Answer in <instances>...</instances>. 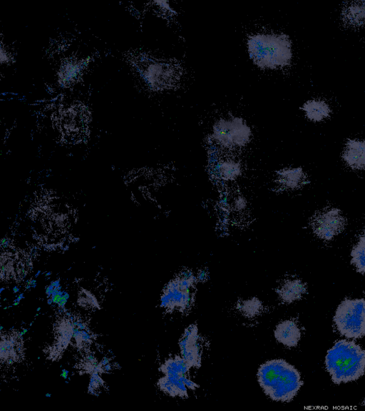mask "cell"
Segmentation results:
<instances>
[{
	"mask_svg": "<svg viewBox=\"0 0 365 411\" xmlns=\"http://www.w3.org/2000/svg\"><path fill=\"white\" fill-rule=\"evenodd\" d=\"M261 387L275 401L289 402L303 385L299 372L282 359L265 362L257 372Z\"/></svg>",
	"mask_w": 365,
	"mask_h": 411,
	"instance_id": "obj_1",
	"label": "cell"
},
{
	"mask_svg": "<svg viewBox=\"0 0 365 411\" xmlns=\"http://www.w3.org/2000/svg\"><path fill=\"white\" fill-rule=\"evenodd\" d=\"M325 366L334 384L355 381L365 372V350L354 341L339 340L328 350Z\"/></svg>",
	"mask_w": 365,
	"mask_h": 411,
	"instance_id": "obj_2",
	"label": "cell"
},
{
	"mask_svg": "<svg viewBox=\"0 0 365 411\" xmlns=\"http://www.w3.org/2000/svg\"><path fill=\"white\" fill-rule=\"evenodd\" d=\"M247 44L250 59L261 68L279 69L292 61V41L287 34H254L249 36Z\"/></svg>",
	"mask_w": 365,
	"mask_h": 411,
	"instance_id": "obj_3",
	"label": "cell"
},
{
	"mask_svg": "<svg viewBox=\"0 0 365 411\" xmlns=\"http://www.w3.org/2000/svg\"><path fill=\"white\" fill-rule=\"evenodd\" d=\"M137 68L147 84L155 91L178 86L182 75L180 63L151 56L140 57Z\"/></svg>",
	"mask_w": 365,
	"mask_h": 411,
	"instance_id": "obj_4",
	"label": "cell"
},
{
	"mask_svg": "<svg viewBox=\"0 0 365 411\" xmlns=\"http://www.w3.org/2000/svg\"><path fill=\"white\" fill-rule=\"evenodd\" d=\"M338 332L347 338L365 335V300L345 298L336 308L333 318Z\"/></svg>",
	"mask_w": 365,
	"mask_h": 411,
	"instance_id": "obj_5",
	"label": "cell"
},
{
	"mask_svg": "<svg viewBox=\"0 0 365 411\" xmlns=\"http://www.w3.org/2000/svg\"><path fill=\"white\" fill-rule=\"evenodd\" d=\"M251 136L250 128L239 117L222 118L213 126L214 141L225 148L243 147L248 143Z\"/></svg>",
	"mask_w": 365,
	"mask_h": 411,
	"instance_id": "obj_6",
	"label": "cell"
},
{
	"mask_svg": "<svg viewBox=\"0 0 365 411\" xmlns=\"http://www.w3.org/2000/svg\"><path fill=\"white\" fill-rule=\"evenodd\" d=\"M195 278L185 273L170 281L160 297V306L168 310H186L192 302L191 289Z\"/></svg>",
	"mask_w": 365,
	"mask_h": 411,
	"instance_id": "obj_7",
	"label": "cell"
},
{
	"mask_svg": "<svg viewBox=\"0 0 365 411\" xmlns=\"http://www.w3.org/2000/svg\"><path fill=\"white\" fill-rule=\"evenodd\" d=\"M346 219L336 208H327L317 211L311 219L314 234L322 240H330L343 231Z\"/></svg>",
	"mask_w": 365,
	"mask_h": 411,
	"instance_id": "obj_8",
	"label": "cell"
},
{
	"mask_svg": "<svg viewBox=\"0 0 365 411\" xmlns=\"http://www.w3.org/2000/svg\"><path fill=\"white\" fill-rule=\"evenodd\" d=\"M181 356L190 367H199L201 362V348L197 328L191 325L185 330L179 341Z\"/></svg>",
	"mask_w": 365,
	"mask_h": 411,
	"instance_id": "obj_9",
	"label": "cell"
},
{
	"mask_svg": "<svg viewBox=\"0 0 365 411\" xmlns=\"http://www.w3.org/2000/svg\"><path fill=\"white\" fill-rule=\"evenodd\" d=\"M88 117L89 113L84 106L73 104L60 111L58 119L62 128L77 131L86 128Z\"/></svg>",
	"mask_w": 365,
	"mask_h": 411,
	"instance_id": "obj_10",
	"label": "cell"
},
{
	"mask_svg": "<svg viewBox=\"0 0 365 411\" xmlns=\"http://www.w3.org/2000/svg\"><path fill=\"white\" fill-rule=\"evenodd\" d=\"M342 158L352 169H365V140L349 138L342 153Z\"/></svg>",
	"mask_w": 365,
	"mask_h": 411,
	"instance_id": "obj_11",
	"label": "cell"
},
{
	"mask_svg": "<svg viewBox=\"0 0 365 411\" xmlns=\"http://www.w3.org/2000/svg\"><path fill=\"white\" fill-rule=\"evenodd\" d=\"M274 336L284 345L293 347L297 345L301 338V330L295 321L285 320L276 326Z\"/></svg>",
	"mask_w": 365,
	"mask_h": 411,
	"instance_id": "obj_12",
	"label": "cell"
},
{
	"mask_svg": "<svg viewBox=\"0 0 365 411\" xmlns=\"http://www.w3.org/2000/svg\"><path fill=\"white\" fill-rule=\"evenodd\" d=\"M341 19L348 26L365 27V1L349 2L341 10Z\"/></svg>",
	"mask_w": 365,
	"mask_h": 411,
	"instance_id": "obj_13",
	"label": "cell"
},
{
	"mask_svg": "<svg viewBox=\"0 0 365 411\" xmlns=\"http://www.w3.org/2000/svg\"><path fill=\"white\" fill-rule=\"evenodd\" d=\"M306 117L312 121L320 122L329 118L331 108L329 104L320 98H312L307 101L302 106Z\"/></svg>",
	"mask_w": 365,
	"mask_h": 411,
	"instance_id": "obj_14",
	"label": "cell"
},
{
	"mask_svg": "<svg viewBox=\"0 0 365 411\" xmlns=\"http://www.w3.org/2000/svg\"><path fill=\"white\" fill-rule=\"evenodd\" d=\"M187 376H174L164 375L158 381V385L163 392L173 396L186 397L187 396V387L185 383Z\"/></svg>",
	"mask_w": 365,
	"mask_h": 411,
	"instance_id": "obj_15",
	"label": "cell"
},
{
	"mask_svg": "<svg viewBox=\"0 0 365 411\" xmlns=\"http://www.w3.org/2000/svg\"><path fill=\"white\" fill-rule=\"evenodd\" d=\"M306 291V284L299 279H294L285 281L277 292L284 303H291L301 299Z\"/></svg>",
	"mask_w": 365,
	"mask_h": 411,
	"instance_id": "obj_16",
	"label": "cell"
},
{
	"mask_svg": "<svg viewBox=\"0 0 365 411\" xmlns=\"http://www.w3.org/2000/svg\"><path fill=\"white\" fill-rule=\"evenodd\" d=\"M83 66V63L74 59L62 63L58 72V80L61 85L68 87L75 83L80 78Z\"/></svg>",
	"mask_w": 365,
	"mask_h": 411,
	"instance_id": "obj_17",
	"label": "cell"
},
{
	"mask_svg": "<svg viewBox=\"0 0 365 411\" xmlns=\"http://www.w3.org/2000/svg\"><path fill=\"white\" fill-rule=\"evenodd\" d=\"M282 185L288 189H296L307 183V178L302 168H285L279 172Z\"/></svg>",
	"mask_w": 365,
	"mask_h": 411,
	"instance_id": "obj_18",
	"label": "cell"
},
{
	"mask_svg": "<svg viewBox=\"0 0 365 411\" xmlns=\"http://www.w3.org/2000/svg\"><path fill=\"white\" fill-rule=\"evenodd\" d=\"M190 368V365L182 356L176 355L174 357L166 360L160 365V370L167 375L184 376L186 375Z\"/></svg>",
	"mask_w": 365,
	"mask_h": 411,
	"instance_id": "obj_19",
	"label": "cell"
},
{
	"mask_svg": "<svg viewBox=\"0 0 365 411\" xmlns=\"http://www.w3.org/2000/svg\"><path fill=\"white\" fill-rule=\"evenodd\" d=\"M351 263L354 265L356 271L365 274V236L359 238L358 243L353 247L351 252Z\"/></svg>",
	"mask_w": 365,
	"mask_h": 411,
	"instance_id": "obj_20",
	"label": "cell"
},
{
	"mask_svg": "<svg viewBox=\"0 0 365 411\" xmlns=\"http://www.w3.org/2000/svg\"><path fill=\"white\" fill-rule=\"evenodd\" d=\"M220 176L224 179L236 178L241 172L240 165L234 160H223L217 164Z\"/></svg>",
	"mask_w": 365,
	"mask_h": 411,
	"instance_id": "obj_21",
	"label": "cell"
},
{
	"mask_svg": "<svg viewBox=\"0 0 365 411\" xmlns=\"http://www.w3.org/2000/svg\"><path fill=\"white\" fill-rule=\"evenodd\" d=\"M261 307V303L257 298H252L243 302L240 309L244 315L250 317L257 315L259 312Z\"/></svg>",
	"mask_w": 365,
	"mask_h": 411,
	"instance_id": "obj_22",
	"label": "cell"
},
{
	"mask_svg": "<svg viewBox=\"0 0 365 411\" xmlns=\"http://www.w3.org/2000/svg\"><path fill=\"white\" fill-rule=\"evenodd\" d=\"M235 206L237 209L242 210L246 206V201L243 198L240 197L235 201Z\"/></svg>",
	"mask_w": 365,
	"mask_h": 411,
	"instance_id": "obj_23",
	"label": "cell"
},
{
	"mask_svg": "<svg viewBox=\"0 0 365 411\" xmlns=\"http://www.w3.org/2000/svg\"><path fill=\"white\" fill-rule=\"evenodd\" d=\"M40 273H41V271H40V270H38V272H37L36 274L35 275V278H37Z\"/></svg>",
	"mask_w": 365,
	"mask_h": 411,
	"instance_id": "obj_24",
	"label": "cell"
},
{
	"mask_svg": "<svg viewBox=\"0 0 365 411\" xmlns=\"http://www.w3.org/2000/svg\"><path fill=\"white\" fill-rule=\"evenodd\" d=\"M51 274V272H48V273H46V276L50 275Z\"/></svg>",
	"mask_w": 365,
	"mask_h": 411,
	"instance_id": "obj_25",
	"label": "cell"
},
{
	"mask_svg": "<svg viewBox=\"0 0 365 411\" xmlns=\"http://www.w3.org/2000/svg\"><path fill=\"white\" fill-rule=\"evenodd\" d=\"M364 405H365V400H364L363 403Z\"/></svg>",
	"mask_w": 365,
	"mask_h": 411,
	"instance_id": "obj_26",
	"label": "cell"
},
{
	"mask_svg": "<svg viewBox=\"0 0 365 411\" xmlns=\"http://www.w3.org/2000/svg\"><path fill=\"white\" fill-rule=\"evenodd\" d=\"M364 235L365 236V228H364Z\"/></svg>",
	"mask_w": 365,
	"mask_h": 411,
	"instance_id": "obj_27",
	"label": "cell"
},
{
	"mask_svg": "<svg viewBox=\"0 0 365 411\" xmlns=\"http://www.w3.org/2000/svg\"></svg>",
	"mask_w": 365,
	"mask_h": 411,
	"instance_id": "obj_28",
	"label": "cell"
}]
</instances>
